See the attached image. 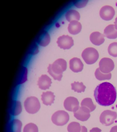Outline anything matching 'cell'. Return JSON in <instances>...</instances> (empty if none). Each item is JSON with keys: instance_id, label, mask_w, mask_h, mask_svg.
<instances>
[{"instance_id": "6da1fadb", "label": "cell", "mask_w": 117, "mask_h": 132, "mask_svg": "<svg viewBox=\"0 0 117 132\" xmlns=\"http://www.w3.org/2000/svg\"><path fill=\"white\" fill-rule=\"evenodd\" d=\"M94 97L99 105L109 106L115 102L117 92L115 87L110 82H105L98 85L94 91Z\"/></svg>"}, {"instance_id": "7a4b0ae2", "label": "cell", "mask_w": 117, "mask_h": 132, "mask_svg": "<svg viewBox=\"0 0 117 132\" xmlns=\"http://www.w3.org/2000/svg\"><path fill=\"white\" fill-rule=\"evenodd\" d=\"M67 64L66 61L62 59H58L52 64H49L48 72L54 79L60 81L62 77V73L66 71Z\"/></svg>"}, {"instance_id": "3957f363", "label": "cell", "mask_w": 117, "mask_h": 132, "mask_svg": "<svg viewBox=\"0 0 117 132\" xmlns=\"http://www.w3.org/2000/svg\"><path fill=\"white\" fill-rule=\"evenodd\" d=\"M24 107L26 112L30 114L37 113L40 108V104L37 98L29 97L24 102Z\"/></svg>"}, {"instance_id": "277c9868", "label": "cell", "mask_w": 117, "mask_h": 132, "mask_svg": "<svg viewBox=\"0 0 117 132\" xmlns=\"http://www.w3.org/2000/svg\"><path fill=\"white\" fill-rule=\"evenodd\" d=\"M82 56L86 63L88 64H92L97 61L99 57V54L95 48L88 47L84 50Z\"/></svg>"}, {"instance_id": "5b68a950", "label": "cell", "mask_w": 117, "mask_h": 132, "mask_svg": "<svg viewBox=\"0 0 117 132\" xmlns=\"http://www.w3.org/2000/svg\"><path fill=\"white\" fill-rule=\"evenodd\" d=\"M51 120L52 122L58 126H63L66 124L69 120L68 113L64 110H58L52 115Z\"/></svg>"}, {"instance_id": "8992f818", "label": "cell", "mask_w": 117, "mask_h": 132, "mask_svg": "<svg viewBox=\"0 0 117 132\" xmlns=\"http://www.w3.org/2000/svg\"><path fill=\"white\" fill-rule=\"evenodd\" d=\"M117 117V113L115 111L105 110L101 114L100 120L102 124L107 126L113 123L114 121Z\"/></svg>"}, {"instance_id": "52a82bcc", "label": "cell", "mask_w": 117, "mask_h": 132, "mask_svg": "<svg viewBox=\"0 0 117 132\" xmlns=\"http://www.w3.org/2000/svg\"><path fill=\"white\" fill-rule=\"evenodd\" d=\"M99 69L102 73L108 74L112 71L114 68V64L111 59L103 58L99 63Z\"/></svg>"}, {"instance_id": "ba28073f", "label": "cell", "mask_w": 117, "mask_h": 132, "mask_svg": "<svg viewBox=\"0 0 117 132\" xmlns=\"http://www.w3.org/2000/svg\"><path fill=\"white\" fill-rule=\"evenodd\" d=\"M57 43L60 48L64 50L70 49L74 44L72 38L68 35H64L59 37L57 39Z\"/></svg>"}, {"instance_id": "9c48e42d", "label": "cell", "mask_w": 117, "mask_h": 132, "mask_svg": "<svg viewBox=\"0 0 117 132\" xmlns=\"http://www.w3.org/2000/svg\"><path fill=\"white\" fill-rule=\"evenodd\" d=\"M64 105L66 110L71 112H76L79 108L78 101L73 97L67 98L65 100Z\"/></svg>"}, {"instance_id": "30bf717a", "label": "cell", "mask_w": 117, "mask_h": 132, "mask_svg": "<svg viewBox=\"0 0 117 132\" xmlns=\"http://www.w3.org/2000/svg\"><path fill=\"white\" fill-rule=\"evenodd\" d=\"M115 14L114 9L111 6H103L100 11V17L102 19L106 21L110 20L112 19Z\"/></svg>"}, {"instance_id": "8fae6325", "label": "cell", "mask_w": 117, "mask_h": 132, "mask_svg": "<svg viewBox=\"0 0 117 132\" xmlns=\"http://www.w3.org/2000/svg\"><path fill=\"white\" fill-rule=\"evenodd\" d=\"M89 109L84 107H79L76 112H74V116L77 119L82 121L88 120L90 117Z\"/></svg>"}, {"instance_id": "7c38bea8", "label": "cell", "mask_w": 117, "mask_h": 132, "mask_svg": "<svg viewBox=\"0 0 117 132\" xmlns=\"http://www.w3.org/2000/svg\"><path fill=\"white\" fill-rule=\"evenodd\" d=\"M84 64L80 59L74 57L69 61V68L72 71L75 73L80 72L84 68Z\"/></svg>"}, {"instance_id": "4fadbf2b", "label": "cell", "mask_w": 117, "mask_h": 132, "mask_svg": "<svg viewBox=\"0 0 117 132\" xmlns=\"http://www.w3.org/2000/svg\"><path fill=\"white\" fill-rule=\"evenodd\" d=\"M52 83L51 78L48 75H42L39 78L38 85L41 89L46 90L49 88Z\"/></svg>"}, {"instance_id": "5bb4252c", "label": "cell", "mask_w": 117, "mask_h": 132, "mask_svg": "<svg viewBox=\"0 0 117 132\" xmlns=\"http://www.w3.org/2000/svg\"><path fill=\"white\" fill-rule=\"evenodd\" d=\"M104 35L98 32H94L90 35V41L94 45L99 46L103 44L105 41Z\"/></svg>"}, {"instance_id": "9a60e30c", "label": "cell", "mask_w": 117, "mask_h": 132, "mask_svg": "<svg viewBox=\"0 0 117 132\" xmlns=\"http://www.w3.org/2000/svg\"><path fill=\"white\" fill-rule=\"evenodd\" d=\"M50 37L49 33L46 31L41 32L39 35L37 42L41 46H46L50 43Z\"/></svg>"}, {"instance_id": "2e32d148", "label": "cell", "mask_w": 117, "mask_h": 132, "mask_svg": "<svg viewBox=\"0 0 117 132\" xmlns=\"http://www.w3.org/2000/svg\"><path fill=\"white\" fill-rule=\"evenodd\" d=\"M104 36L109 39L117 38V29L115 25L110 24L105 28L104 32Z\"/></svg>"}, {"instance_id": "e0dca14e", "label": "cell", "mask_w": 117, "mask_h": 132, "mask_svg": "<svg viewBox=\"0 0 117 132\" xmlns=\"http://www.w3.org/2000/svg\"><path fill=\"white\" fill-rule=\"evenodd\" d=\"M55 96L54 93L50 91L43 92L41 95V100L44 105H51L54 103Z\"/></svg>"}, {"instance_id": "ac0fdd59", "label": "cell", "mask_w": 117, "mask_h": 132, "mask_svg": "<svg viewBox=\"0 0 117 132\" xmlns=\"http://www.w3.org/2000/svg\"><path fill=\"white\" fill-rule=\"evenodd\" d=\"M82 29V25L80 23L77 21L71 22L68 25V31L70 34L76 35L79 34Z\"/></svg>"}, {"instance_id": "d6986e66", "label": "cell", "mask_w": 117, "mask_h": 132, "mask_svg": "<svg viewBox=\"0 0 117 132\" xmlns=\"http://www.w3.org/2000/svg\"><path fill=\"white\" fill-rule=\"evenodd\" d=\"M22 106L21 102L19 101H14L12 102L10 108L11 114L13 116H17L22 111Z\"/></svg>"}, {"instance_id": "ffe728a7", "label": "cell", "mask_w": 117, "mask_h": 132, "mask_svg": "<svg viewBox=\"0 0 117 132\" xmlns=\"http://www.w3.org/2000/svg\"><path fill=\"white\" fill-rule=\"evenodd\" d=\"M22 126V122L19 120L13 119L9 124V132H21Z\"/></svg>"}, {"instance_id": "44dd1931", "label": "cell", "mask_w": 117, "mask_h": 132, "mask_svg": "<svg viewBox=\"0 0 117 132\" xmlns=\"http://www.w3.org/2000/svg\"><path fill=\"white\" fill-rule=\"evenodd\" d=\"M80 14L78 12L75 10H70L65 14L67 20L70 22L73 21H78L80 19Z\"/></svg>"}, {"instance_id": "7402d4cb", "label": "cell", "mask_w": 117, "mask_h": 132, "mask_svg": "<svg viewBox=\"0 0 117 132\" xmlns=\"http://www.w3.org/2000/svg\"><path fill=\"white\" fill-rule=\"evenodd\" d=\"M82 107H86L89 109L90 112L94 111L96 108V105H94L92 99L90 98H86L82 101L81 104Z\"/></svg>"}, {"instance_id": "603a6c76", "label": "cell", "mask_w": 117, "mask_h": 132, "mask_svg": "<svg viewBox=\"0 0 117 132\" xmlns=\"http://www.w3.org/2000/svg\"><path fill=\"white\" fill-rule=\"evenodd\" d=\"M95 75L96 79L99 80H110L111 78L112 74L111 73L104 74L102 73L99 68L96 69L95 72Z\"/></svg>"}, {"instance_id": "cb8c5ba5", "label": "cell", "mask_w": 117, "mask_h": 132, "mask_svg": "<svg viewBox=\"0 0 117 132\" xmlns=\"http://www.w3.org/2000/svg\"><path fill=\"white\" fill-rule=\"evenodd\" d=\"M71 89L78 93H81L85 91L86 86L84 85L83 82H79L74 81L71 84Z\"/></svg>"}, {"instance_id": "d4e9b609", "label": "cell", "mask_w": 117, "mask_h": 132, "mask_svg": "<svg viewBox=\"0 0 117 132\" xmlns=\"http://www.w3.org/2000/svg\"><path fill=\"white\" fill-rule=\"evenodd\" d=\"M67 130L68 132H80L81 130V126L79 123L73 122L68 125Z\"/></svg>"}, {"instance_id": "484cf974", "label": "cell", "mask_w": 117, "mask_h": 132, "mask_svg": "<svg viewBox=\"0 0 117 132\" xmlns=\"http://www.w3.org/2000/svg\"><path fill=\"white\" fill-rule=\"evenodd\" d=\"M109 54L114 57H117V42H113L110 44L108 48Z\"/></svg>"}, {"instance_id": "4316f807", "label": "cell", "mask_w": 117, "mask_h": 132, "mask_svg": "<svg viewBox=\"0 0 117 132\" xmlns=\"http://www.w3.org/2000/svg\"><path fill=\"white\" fill-rule=\"evenodd\" d=\"M23 132H38V128L35 124L30 123L24 126Z\"/></svg>"}, {"instance_id": "83f0119b", "label": "cell", "mask_w": 117, "mask_h": 132, "mask_svg": "<svg viewBox=\"0 0 117 132\" xmlns=\"http://www.w3.org/2000/svg\"><path fill=\"white\" fill-rule=\"evenodd\" d=\"M28 73V70L27 68L24 67L22 69V71L20 75L19 78V83L22 84L24 83L26 81L27 79V76Z\"/></svg>"}, {"instance_id": "f1b7e54d", "label": "cell", "mask_w": 117, "mask_h": 132, "mask_svg": "<svg viewBox=\"0 0 117 132\" xmlns=\"http://www.w3.org/2000/svg\"><path fill=\"white\" fill-rule=\"evenodd\" d=\"M88 2V0L76 1L74 2V5L78 8H82L86 6Z\"/></svg>"}, {"instance_id": "f546056e", "label": "cell", "mask_w": 117, "mask_h": 132, "mask_svg": "<svg viewBox=\"0 0 117 132\" xmlns=\"http://www.w3.org/2000/svg\"><path fill=\"white\" fill-rule=\"evenodd\" d=\"M39 52L38 47L37 44H33L32 46L30 48V53L34 55L37 54Z\"/></svg>"}, {"instance_id": "4dcf8cb0", "label": "cell", "mask_w": 117, "mask_h": 132, "mask_svg": "<svg viewBox=\"0 0 117 132\" xmlns=\"http://www.w3.org/2000/svg\"><path fill=\"white\" fill-rule=\"evenodd\" d=\"M101 130L98 128H93L92 129L90 130V132H101Z\"/></svg>"}, {"instance_id": "1f68e13d", "label": "cell", "mask_w": 117, "mask_h": 132, "mask_svg": "<svg viewBox=\"0 0 117 132\" xmlns=\"http://www.w3.org/2000/svg\"><path fill=\"white\" fill-rule=\"evenodd\" d=\"M80 132H88V130L84 126H81V130Z\"/></svg>"}, {"instance_id": "d6a6232c", "label": "cell", "mask_w": 117, "mask_h": 132, "mask_svg": "<svg viewBox=\"0 0 117 132\" xmlns=\"http://www.w3.org/2000/svg\"><path fill=\"white\" fill-rule=\"evenodd\" d=\"M110 132H117V126L112 127L111 129Z\"/></svg>"}, {"instance_id": "836d02e7", "label": "cell", "mask_w": 117, "mask_h": 132, "mask_svg": "<svg viewBox=\"0 0 117 132\" xmlns=\"http://www.w3.org/2000/svg\"><path fill=\"white\" fill-rule=\"evenodd\" d=\"M114 23L115 27L116 29H117V16L115 19V21Z\"/></svg>"}]
</instances>
